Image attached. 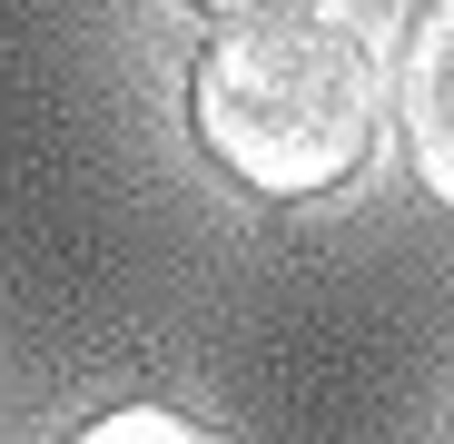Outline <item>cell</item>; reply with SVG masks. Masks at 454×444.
Segmentation results:
<instances>
[{
    "instance_id": "obj_3",
    "label": "cell",
    "mask_w": 454,
    "mask_h": 444,
    "mask_svg": "<svg viewBox=\"0 0 454 444\" xmlns=\"http://www.w3.org/2000/svg\"><path fill=\"white\" fill-rule=\"evenodd\" d=\"M59 444H227V434H207L178 405H109V415H90L80 434H59Z\"/></svg>"
},
{
    "instance_id": "obj_4",
    "label": "cell",
    "mask_w": 454,
    "mask_h": 444,
    "mask_svg": "<svg viewBox=\"0 0 454 444\" xmlns=\"http://www.w3.org/2000/svg\"><path fill=\"white\" fill-rule=\"evenodd\" d=\"M198 11H227V20H267V11H307V0H198Z\"/></svg>"
},
{
    "instance_id": "obj_1",
    "label": "cell",
    "mask_w": 454,
    "mask_h": 444,
    "mask_svg": "<svg viewBox=\"0 0 454 444\" xmlns=\"http://www.w3.org/2000/svg\"><path fill=\"white\" fill-rule=\"evenodd\" d=\"M386 80L375 50L326 11L227 20L188 69V129L247 198H326L375 159Z\"/></svg>"
},
{
    "instance_id": "obj_2",
    "label": "cell",
    "mask_w": 454,
    "mask_h": 444,
    "mask_svg": "<svg viewBox=\"0 0 454 444\" xmlns=\"http://www.w3.org/2000/svg\"><path fill=\"white\" fill-rule=\"evenodd\" d=\"M395 119H405V159L434 207H454V0H425L395 50Z\"/></svg>"
}]
</instances>
